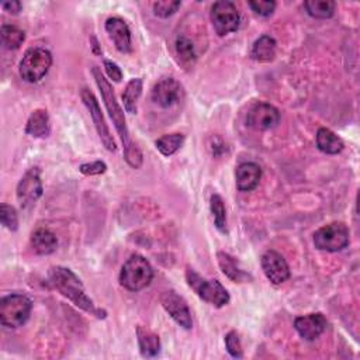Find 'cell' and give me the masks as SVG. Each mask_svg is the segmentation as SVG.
Instances as JSON below:
<instances>
[{
	"label": "cell",
	"instance_id": "6da1fadb",
	"mask_svg": "<svg viewBox=\"0 0 360 360\" xmlns=\"http://www.w3.org/2000/svg\"><path fill=\"white\" fill-rule=\"evenodd\" d=\"M92 74L94 76L97 87H99V90L102 93L106 109H107V112L110 114V118L114 123V127H116L117 133L120 136V140H121V142L124 145V159L127 160V163L131 168H134V169L141 168V165H142V153H141L140 148L133 142V140H131V137H129L128 127H127V120H125V116H124V110L121 109V106L118 105V102L116 99V94H114V90H113L112 85L103 76L100 68L93 67Z\"/></svg>",
	"mask_w": 360,
	"mask_h": 360
},
{
	"label": "cell",
	"instance_id": "7a4b0ae2",
	"mask_svg": "<svg viewBox=\"0 0 360 360\" xmlns=\"http://www.w3.org/2000/svg\"><path fill=\"white\" fill-rule=\"evenodd\" d=\"M48 282L63 297H67L85 313L99 319H105L107 317V313L103 308L96 307L93 300L86 294L81 279L71 269L63 266L51 268L48 272Z\"/></svg>",
	"mask_w": 360,
	"mask_h": 360
},
{
	"label": "cell",
	"instance_id": "3957f363",
	"mask_svg": "<svg viewBox=\"0 0 360 360\" xmlns=\"http://www.w3.org/2000/svg\"><path fill=\"white\" fill-rule=\"evenodd\" d=\"M118 280L128 291H141L153 280V268L144 256L133 255L123 265Z\"/></svg>",
	"mask_w": 360,
	"mask_h": 360
},
{
	"label": "cell",
	"instance_id": "277c9868",
	"mask_svg": "<svg viewBox=\"0 0 360 360\" xmlns=\"http://www.w3.org/2000/svg\"><path fill=\"white\" fill-rule=\"evenodd\" d=\"M186 280L187 284L195 291V294H198L203 301L215 308L226 306L231 300L230 293L226 291V288L218 280H207L191 268L186 269Z\"/></svg>",
	"mask_w": 360,
	"mask_h": 360
},
{
	"label": "cell",
	"instance_id": "5b68a950",
	"mask_svg": "<svg viewBox=\"0 0 360 360\" xmlns=\"http://www.w3.org/2000/svg\"><path fill=\"white\" fill-rule=\"evenodd\" d=\"M31 310L32 303L24 294H9L0 300V322L6 328H20L28 321Z\"/></svg>",
	"mask_w": 360,
	"mask_h": 360
},
{
	"label": "cell",
	"instance_id": "8992f818",
	"mask_svg": "<svg viewBox=\"0 0 360 360\" xmlns=\"http://www.w3.org/2000/svg\"><path fill=\"white\" fill-rule=\"evenodd\" d=\"M52 65V55L48 50L41 47H34L25 51L19 72L23 81L28 83L40 82L50 71Z\"/></svg>",
	"mask_w": 360,
	"mask_h": 360
},
{
	"label": "cell",
	"instance_id": "52a82bcc",
	"mask_svg": "<svg viewBox=\"0 0 360 360\" xmlns=\"http://www.w3.org/2000/svg\"><path fill=\"white\" fill-rule=\"evenodd\" d=\"M349 230L343 222H331L314 233L313 242L318 251L339 252L349 245Z\"/></svg>",
	"mask_w": 360,
	"mask_h": 360
},
{
	"label": "cell",
	"instance_id": "ba28073f",
	"mask_svg": "<svg viewBox=\"0 0 360 360\" xmlns=\"http://www.w3.org/2000/svg\"><path fill=\"white\" fill-rule=\"evenodd\" d=\"M210 19L213 23V27L220 37L231 34V32L237 31L240 28L241 17L235 8V5L230 0H221V2H215L211 8Z\"/></svg>",
	"mask_w": 360,
	"mask_h": 360
},
{
	"label": "cell",
	"instance_id": "9c48e42d",
	"mask_svg": "<svg viewBox=\"0 0 360 360\" xmlns=\"http://www.w3.org/2000/svg\"><path fill=\"white\" fill-rule=\"evenodd\" d=\"M81 97H82V102L83 105L87 107L92 118H93V124L96 127L97 134H99L100 141L103 142V145L106 147L107 151L110 152H116L117 151V144L110 133L109 125L105 120V116L102 113V109L99 106V102H97L96 96L93 94V92H90L87 87H83L81 90Z\"/></svg>",
	"mask_w": 360,
	"mask_h": 360
},
{
	"label": "cell",
	"instance_id": "30bf717a",
	"mask_svg": "<svg viewBox=\"0 0 360 360\" xmlns=\"http://www.w3.org/2000/svg\"><path fill=\"white\" fill-rule=\"evenodd\" d=\"M43 195V182L39 168H31L25 172L17 184V200L21 209L34 206Z\"/></svg>",
	"mask_w": 360,
	"mask_h": 360
},
{
	"label": "cell",
	"instance_id": "8fae6325",
	"mask_svg": "<svg viewBox=\"0 0 360 360\" xmlns=\"http://www.w3.org/2000/svg\"><path fill=\"white\" fill-rule=\"evenodd\" d=\"M162 307L171 315V318L182 326L183 330H191L193 328V319L190 308L186 303V300L179 296V294L173 290L165 291L160 297Z\"/></svg>",
	"mask_w": 360,
	"mask_h": 360
},
{
	"label": "cell",
	"instance_id": "7c38bea8",
	"mask_svg": "<svg viewBox=\"0 0 360 360\" xmlns=\"http://www.w3.org/2000/svg\"><path fill=\"white\" fill-rule=\"evenodd\" d=\"M280 123V112L269 103H256L246 114V125L256 131H269Z\"/></svg>",
	"mask_w": 360,
	"mask_h": 360
},
{
	"label": "cell",
	"instance_id": "4fadbf2b",
	"mask_svg": "<svg viewBox=\"0 0 360 360\" xmlns=\"http://www.w3.org/2000/svg\"><path fill=\"white\" fill-rule=\"evenodd\" d=\"M182 93V85L175 78H163L153 86L151 99L156 106L169 109L180 100Z\"/></svg>",
	"mask_w": 360,
	"mask_h": 360
},
{
	"label": "cell",
	"instance_id": "5bb4252c",
	"mask_svg": "<svg viewBox=\"0 0 360 360\" xmlns=\"http://www.w3.org/2000/svg\"><path fill=\"white\" fill-rule=\"evenodd\" d=\"M262 269L273 284H282L290 279V268L286 259L276 251H266L260 257Z\"/></svg>",
	"mask_w": 360,
	"mask_h": 360
},
{
	"label": "cell",
	"instance_id": "9a60e30c",
	"mask_svg": "<svg viewBox=\"0 0 360 360\" xmlns=\"http://www.w3.org/2000/svg\"><path fill=\"white\" fill-rule=\"evenodd\" d=\"M326 326H328V321L321 313L297 317L294 319V330L308 342L318 339L326 331Z\"/></svg>",
	"mask_w": 360,
	"mask_h": 360
},
{
	"label": "cell",
	"instance_id": "2e32d148",
	"mask_svg": "<svg viewBox=\"0 0 360 360\" xmlns=\"http://www.w3.org/2000/svg\"><path fill=\"white\" fill-rule=\"evenodd\" d=\"M106 31L120 52L129 54L133 51V44H131V31L128 24L123 19L120 17L107 19Z\"/></svg>",
	"mask_w": 360,
	"mask_h": 360
},
{
	"label": "cell",
	"instance_id": "e0dca14e",
	"mask_svg": "<svg viewBox=\"0 0 360 360\" xmlns=\"http://www.w3.org/2000/svg\"><path fill=\"white\" fill-rule=\"evenodd\" d=\"M262 178V169L255 162H244L237 167L235 179L240 191H252L257 187Z\"/></svg>",
	"mask_w": 360,
	"mask_h": 360
},
{
	"label": "cell",
	"instance_id": "ac0fdd59",
	"mask_svg": "<svg viewBox=\"0 0 360 360\" xmlns=\"http://www.w3.org/2000/svg\"><path fill=\"white\" fill-rule=\"evenodd\" d=\"M217 260H218V265H220V269L222 271V273L228 279L233 280L234 283H244V282L252 280V276L240 268L238 260L234 256H231L230 253L218 252Z\"/></svg>",
	"mask_w": 360,
	"mask_h": 360
},
{
	"label": "cell",
	"instance_id": "d6986e66",
	"mask_svg": "<svg viewBox=\"0 0 360 360\" xmlns=\"http://www.w3.org/2000/svg\"><path fill=\"white\" fill-rule=\"evenodd\" d=\"M51 133V124L48 112L39 109L31 113L25 125V134L34 138H45Z\"/></svg>",
	"mask_w": 360,
	"mask_h": 360
},
{
	"label": "cell",
	"instance_id": "ffe728a7",
	"mask_svg": "<svg viewBox=\"0 0 360 360\" xmlns=\"http://www.w3.org/2000/svg\"><path fill=\"white\" fill-rule=\"evenodd\" d=\"M31 246L39 255H51L58 248V240L56 235L50 231L48 228H39L34 233L31 234Z\"/></svg>",
	"mask_w": 360,
	"mask_h": 360
},
{
	"label": "cell",
	"instance_id": "44dd1931",
	"mask_svg": "<svg viewBox=\"0 0 360 360\" xmlns=\"http://www.w3.org/2000/svg\"><path fill=\"white\" fill-rule=\"evenodd\" d=\"M317 147L326 155H337L343 151V141L330 128H319L317 133Z\"/></svg>",
	"mask_w": 360,
	"mask_h": 360
},
{
	"label": "cell",
	"instance_id": "7402d4cb",
	"mask_svg": "<svg viewBox=\"0 0 360 360\" xmlns=\"http://www.w3.org/2000/svg\"><path fill=\"white\" fill-rule=\"evenodd\" d=\"M276 40L271 36H262L259 37L251 50L252 59L257 62H272L276 56Z\"/></svg>",
	"mask_w": 360,
	"mask_h": 360
},
{
	"label": "cell",
	"instance_id": "603a6c76",
	"mask_svg": "<svg viewBox=\"0 0 360 360\" xmlns=\"http://www.w3.org/2000/svg\"><path fill=\"white\" fill-rule=\"evenodd\" d=\"M137 338L140 352L144 357H155L160 352V339L155 332L144 328V326H138Z\"/></svg>",
	"mask_w": 360,
	"mask_h": 360
},
{
	"label": "cell",
	"instance_id": "cb8c5ba5",
	"mask_svg": "<svg viewBox=\"0 0 360 360\" xmlns=\"http://www.w3.org/2000/svg\"><path fill=\"white\" fill-rule=\"evenodd\" d=\"M142 86H144V82L141 78H134L127 83L125 90L123 93V102H124V107H125L127 113H129V114L137 113V103L142 94Z\"/></svg>",
	"mask_w": 360,
	"mask_h": 360
},
{
	"label": "cell",
	"instance_id": "d4e9b609",
	"mask_svg": "<svg viewBox=\"0 0 360 360\" xmlns=\"http://www.w3.org/2000/svg\"><path fill=\"white\" fill-rule=\"evenodd\" d=\"M304 9L314 19H331L335 14L337 3L332 0H307Z\"/></svg>",
	"mask_w": 360,
	"mask_h": 360
},
{
	"label": "cell",
	"instance_id": "484cf974",
	"mask_svg": "<svg viewBox=\"0 0 360 360\" xmlns=\"http://www.w3.org/2000/svg\"><path fill=\"white\" fill-rule=\"evenodd\" d=\"M184 142V136L175 133V134H167L162 136L155 141L156 149L163 155V156H172L175 155L183 145Z\"/></svg>",
	"mask_w": 360,
	"mask_h": 360
},
{
	"label": "cell",
	"instance_id": "4316f807",
	"mask_svg": "<svg viewBox=\"0 0 360 360\" xmlns=\"http://www.w3.org/2000/svg\"><path fill=\"white\" fill-rule=\"evenodd\" d=\"M0 36H2V44L6 50H19L25 40V34L23 30L9 24L2 25Z\"/></svg>",
	"mask_w": 360,
	"mask_h": 360
},
{
	"label": "cell",
	"instance_id": "83f0119b",
	"mask_svg": "<svg viewBox=\"0 0 360 360\" xmlns=\"http://www.w3.org/2000/svg\"><path fill=\"white\" fill-rule=\"evenodd\" d=\"M210 210H211L217 230L222 234H226V211H225V204H224V200L221 199V195H218V194L211 195Z\"/></svg>",
	"mask_w": 360,
	"mask_h": 360
},
{
	"label": "cell",
	"instance_id": "f1b7e54d",
	"mask_svg": "<svg viewBox=\"0 0 360 360\" xmlns=\"http://www.w3.org/2000/svg\"><path fill=\"white\" fill-rule=\"evenodd\" d=\"M175 47H176V54L183 63H191L195 61V58H198V55H195L194 44L186 36H178Z\"/></svg>",
	"mask_w": 360,
	"mask_h": 360
},
{
	"label": "cell",
	"instance_id": "f546056e",
	"mask_svg": "<svg viewBox=\"0 0 360 360\" xmlns=\"http://www.w3.org/2000/svg\"><path fill=\"white\" fill-rule=\"evenodd\" d=\"M182 6V2L179 0H162V2L153 3V14L160 19H168L173 16Z\"/></svg>",
	"mask_w": 360,
	"mask_h": 360
},
{
	"label": "cell",
	"instance_id": "4dcf8cb0",
	"mask_svg": "<svg viewBox=\"0 0 360 360\" xmlns=\"http://www.w3.org/2000/svg\"><path fill=\"white\" fill-rule=\"evenodd\" d=\"M0 221H2V225L6 226L8 230L17 231L19 217H17L16 209L13 206H9V204L0 206Z\"/></svg>",
	"mask_w": 360,
	"mask_h": 360
},
{
	"label": "cell",
	"instance_id": "1f68e13d",
	"mask_svg": "<svg viewBox=\"0 0 360 360\" xmlns=\"http://www.w3.org/2000/svg\"><path fill=\"white\" fill-rule=\"evenodd\" d=\"M248 6L257 16L269 17L276 9V2H273V0H251V2H248Z\"/></svg>",
	"mask_w": 360,
	"mask_h": 360
},
{
	"label": "cell",
	"instance_id": "d6a6232c",
	"mask_svg": "<svg viewBox=\"0 0 360 360\" xmlns=\"http://www.w3.org/2000/svg\"><path fill=\"white\" fill-rule=\"evenodd\" d=\"M225 348H226V352L230 353L233 357H235V359L244 357L241 339L235 331H230L225 335Z\"/></svg>",
	"mask_w": 360,
	"mask_h": 360
},
{
	"label": "cell",
	"instance_id": "836d02e7",
	"mask_svg": "<svg viewBox=\"0 0 360 360\" xmlns=\"http://www.w3.org/2000/svg\"><path fill=\"white\" fill-rule=\"evenodd\" d=\"M106 171H107V165L103 160L83 163V165L79 167V172L86 176H99L106 173Z\"/></svg>",
	"mask_w": 360,
	"mask_h": 360
},
{
	"label": "cell",
	"instance_id": "e575fe53",
	"mask_svg": "<svg viewBox=\"0 0 360 360\" xmlns=\"http://www.w3.org/2000/svg\"><path fill=\"white\" fill-rule=\"evenodd\" d=\"M105 70H106V74L109 75L110 79H113V81L117 82V83L121 82V79H123V72H121L120 67H118V65H117L116 62L106 59V61H105Z\"/></svg>",
	"mask_w": 360,
	"mask_h": 360
},
{
	"label": "cell",
	"instance_id": "d590c367",
	"mask_svg": "<svg viewBox=\"0 0 360 360\" xmlns=\"http://www.w3.org/2000/svg\"><path fill=\"white\" fill-rule=\"evenodd\" d=\"M21 3L17 2V0H12V2H3L2 3V9L5 12H8L9 14H19L21 12Z\"/></svg>",
	"mask_w": 360,
	"mask_h": 360
},
{
	"label": "cell",
	"instance_id": "8d00e7d4",
	"mask_svg": "<svg viewBox=\"0 0 360 360\" xmlns=\"http://www.w3.org/2000/svg\"><path fill=\"white\" fill-rule=\"evenodd\" d=\"M90 40H92V44H93V45H92V48H93V52H94V54H97V55H100V54H102V50H99V43L96 41V39H94V37H92Z\"/></svg>",
	"mask_w": 360,
	"mask_h": 360
}]
</instances>
